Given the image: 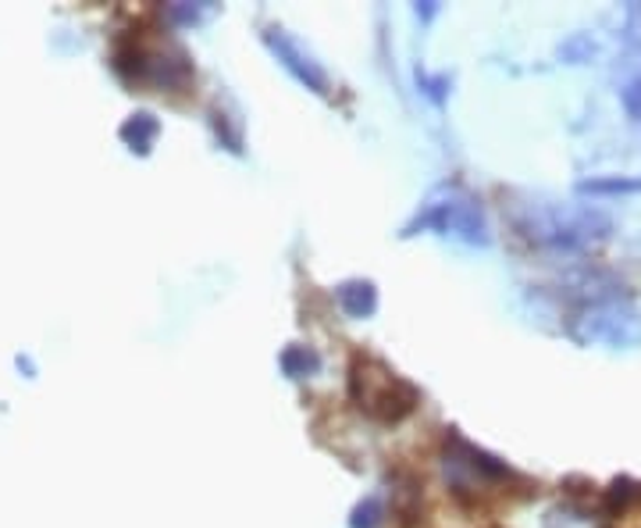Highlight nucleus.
<instances>
[{
	"instance_id": "nucleus-1",
	"label": "nucleus",
	"mask_w": 641,
	"mask_h": 528,
	"mask_svg": "<svg viewBox=\"0 0 641 528\" xmlns=\"http://www.w3.org/2000/svg\"><path fill=\"white\" fill-rule=\"evenodd\" d=\"M350 400L374 422H403L414 414L420 393L378 357L356 353L350 361Z\"/></svg>"
},
{
	"instance_id": "nucleus-2",
	"label": "nucleus",
	"mask_w": 641,
	"mask_h": 528,
	"mask_svg": "<svg viewBox=\"0 0 641 528\" xmlns=\"http://www.w3.org/2000/svg\"><path fill=\"white\" fill-rule=\"evenodd\" d=\"M517 229L527 240H535L553 251H585L591 243H602L609 236V214L599 208H531L527 219H517Z\"/></svg>"
},
{
	"instance_id": "nucleus-3",
	"label": "nucleus",
	"mask_w": 641,
	"mask_h": 528,
	"mask_svg": "<svg viewBox=\"0 0 641 528\" xmlns=\"http://www.w3.org/2000/svg\"><path fill=\"white\" fill-rule=\"evenodd\" d=\"M442 475H446V486L457 493L460 500H484V496H499L510 483H521V475L513 472L510 464L484 454V450L467 443L457 432L446 436Z\"/></svg>"
},
{
	"instance_id": "nucleus-4",
	"label": "nucleus",
	"mask_w": 641,
	"mask_h": 528,
	"mask_svg": "<svg viewBox=\"0 0 641 528\" xmlns=\"http://www.w3.org/2000/svg\"><path fill=\"white\" fill-rule=\"evenodd\" d=\"M570 339L581 347H613V350H631L641 344V310L617 293L606 297L581 300L567 321Z\"/></svg>"
},
{
	"instance_id": "nucleus-5",
	"label": "nucleus",
	"mask_w": 641,
	"mask_h": 528,
	"mask_svg": "<svg viewBox=\"0 0 641 528\" xmlns=\"http://www.w3.org/2000/svg\"><path fill=\"white\" fill-rule=\"evenodd\" d=\"M118 72L121 75H132L136 83H153V86H164V89H182L193 83V65L179 46H168V43H132L129 54L118 51Z\"/></svg>"
},
{
	"instance_id": "nucleus-6",
	"label": "nucleus",
	"mask_w": 641,
	"mask_h": 528,
	"mask_svg": "<svg viewBox=\"0 0 641 528\" xmlns=\"http://www.w3.org/2000/svg\"><path fill=\"white\" fill-rule=\"evenodd\" d=\"M442 232V236H457L463 243H489V225L474 200L467 197H449V200H431V204L406 225V236L414 232Z\"/></svg>"
},
{
	"instance_id": "nucleus-7",
	"label": "nucleus",
	"mask_w": 641,
	"mask_h": 528,
	"mask_svg": "<svg viewBox=\"0 0 641 528\" xmlns=\"http://www.w3.org/2000/svg\"><path fill=\"white\" fill-rule=\"evenodd\" d=\"M264 43L271 46V54L286 65L296 80H300L307 89H314L321 93V97H332V75L324 72V65L307 51V46L296 40L292 33H286V29H278V25H268L264 29Z\"/></svg>"
},
{
	"instance_id": "nucleus-8",
	"label": "nucleus",
	"mask_w": 641,
	"mask_h": 528,
	"mask_svg": "<svg viewBox=\"0 0 641 528\" xmlns=\"http://www.w3.org/2000/svg\"><path fill=\"white\" fill-rule=\"evenodd\" d=\"M335 300L350 318H367L374 315V307H378V289L364 283V278H350V283H342L335 289Z\"/></svg>"
},
{
	"instance_id": "nucleus-9",
	"label": "nucleus",
	"mask_w": 641,
	"mask_h": 528,
	"mask_svg": "<svg viewBox=\"0 0 641 528\" xmlns=\"http://www.w3.org/2000/svg\"><path fill=\"white\" fill-rule=\"evenodd\" d=\"M158 133H161L158 118L147 115V112L132 115V118L121 126V139H125V144H129L132 150H139V154H147V150L153 147V139H158Z\"/></svg>"
},
{
	"instance_id": "nucleus-10",
	"label": "nucleus",
	"mask_w": 641,
	"mask_h": 528,
	"mask_svg": "<svg viewBox=\"0 0 641 528\" xmlns=\"http://www.w3.org/2000/svg\"><path fill=\"white\" fill-rule=\"evenodd\" d=\"M278 365L289 379H310L321 368V357L310 347H286L278 357Z\"/></svg>"
},
{
	"instance_id": "nucleus-11",
	"label": "nucleus",
	"mask_w": 641,
	"mask_h": 528,
	"mask_svg": "<svg viewBox=\"0 0 641 528\" xmlns=\"http://www.w3.org/2000/svg\"><path fill=\"white\" fill-rule=\"evenodd\" d=\"M382 518H385L382 500H378V496H367L364 504H356L353 518H350V528H378Z\"/></svg>"
},
{
	"instance_id": "nucleus-12",
	"label": "nucleus",
	"mask_w": 641,
	"mask_h": 528,
	"mask_svg": "<svg viewBox=\"0 0 641 528\" xmlns=\"http://www.w3.org/2000/svg\"><path fill=\"white\" fill-rule=\"evenodd\" d=\"M634 496H638V486L634 483H628V478H620V483H613V486H609V493H606V510H609V515H613V510L620 507H628V500H634Z\"/></svg>"
},
{
	"instance_id": "nucleus-13",
	"label": "nucleus",
	"mask_w": 641,
	"mask_h": 528,
	"mask_svg": "<svg viewBox=\"0 0 641 528\" xmlns=\"http://www.w3.org/2000/svg\"><path fill=\"white\" fill-rule=\"evenodd\" d=\"M545 528H591V521L570 507H556L549 510V518H545Z\"/></svg>"
},
{
	"instance_id": "nucleus-14",
	"label": "nucleus",
	"mask_w": 641,
	"mask_h": 528,
	"mask_svg": "<svg viewBox=\"0 0 641 528\" xmlns=\"http://www.w3.org/2000/svg\"><path fill=\"white\" fill-rule=\"evenodd\" d=\"M623 107H628V115L634 118V122H641V75H634V80L623 86Z\"/></svg>"
}]
</instances>
